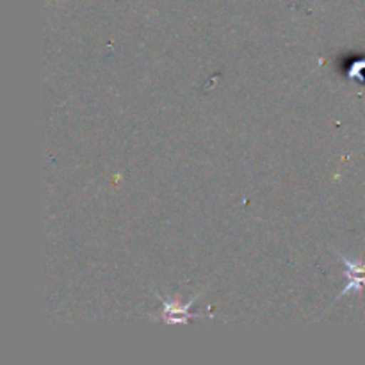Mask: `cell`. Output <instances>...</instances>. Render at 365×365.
Listing matches in <instances>:
<instances>
[{
  "mask_svg": "<svg viewBox=\"0 0 365 365\" xmlns=\"http://www.w3.org/2000/svg\"><path fill=\"white\" fill-rule=\"evenodd\" d=\"M200 294H196L195 298L189 299L187 303H180L177 299H170V298H164L163 294L157 292V298L163 302V312L157 314L153 319H160L163 323L166 324H187L189 319H203V317H210V319H216L214 314H192L191 305L198 299Z\"/></svg>",
  "mask_w": 365,
  "mask_h": 365,
  "instance_id": "1",
  "label": "cell"
},
{
  "mask_svg": "<svg viewBox=\"0 0 365 365\" xmlns=\"http://www.w3.org/2000/svg\"><path fill=\"white\" fill-rule=\"evenodd\" d=\"M335 253H337L341 262L346 266V278H348V285H346V287L341 291V294L335 298V302H339V299H342V296H346L348 292L351 291L359 292L360 289L365 287V262H362V260L348 259V257L342 255V253L337 252V250H335Z\"/></svg>",
  "mask_w": 365,
  "mask_h": 365,
  "instance_id": "2",
  "label": "cell"
}]
</instances>
